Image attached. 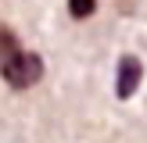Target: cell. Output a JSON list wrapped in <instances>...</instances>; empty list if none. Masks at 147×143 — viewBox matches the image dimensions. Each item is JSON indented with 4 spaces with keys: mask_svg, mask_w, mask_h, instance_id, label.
Listing matches in <instances>:
<instances>
[{
    "mask_svg": "<svg viewBox=\"0 0 147 143\" xmlns=\"http://www.w3.org/2000/svg\"><path fill=\"white\" fill-rule=\"evenodd\" d=\"M93 11H97V0H68V14H72V18H79V21L90 18Z\"/></svg>",
    "mask_w": 147,
    "mask_h": 143,
    "instance_id": "3",
    "label": "cell"
},
{
    "mask_svg": "<svg viewBox=\"0 0 147 143\" xmlns=\"http://www.w3.org/2000/svg\"><path fill=\"white\" fill-rule=\"evenodd\" d=\"M140 82H144V64H140V57L126 54L119 61V72H115V93H119V100H129L136 90H140Z\"/></svg>",
    "mask_w": 147,
    "mask_h": 143,
    "instance_id": "2",
    "label": "cell"
},
{
    "mask_svg": "<svg viewBox=\"0 0 147 143\" xmlns=\"http://www.w3.org/2000/svg\"><path fill=\"white\" fill-rule=\"evenodd\" d=\"M0 75L11 90H29L43 79V61L40 54H29L18 47V36L7 25H0Z\"/></svg>",
    "mask_w": 147,
    "mask_h": 143,
    "instance_id": "1",
    "label": "cell"
}]
</instances>
